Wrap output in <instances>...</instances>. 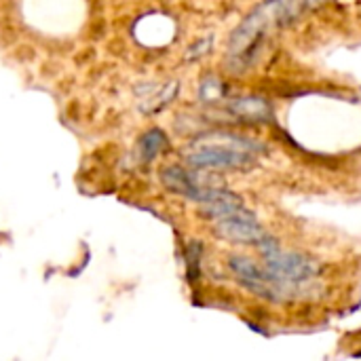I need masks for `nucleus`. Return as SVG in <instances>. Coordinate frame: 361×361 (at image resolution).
I'll list each match as a JSON object with an SVG mask.
<instances>
[{
    "label": "nucleus",
    "mask_w": 361,
    "mask_h": 361,
    "mask_svg": "<svg viewBox=\"0 0 361 361\" xmlns=\"http://www.w3.org/2000/svg\"><path fill=\"white\" fill-rule=\"evenodd\" d=\"M302 0H269L260 4L233 34L231 59L247 66L260 49V42L271 30L298 15Z\"/></svg>",
    "instance_id": "f257e3e1"
},
{
    "label": "nucleus",
    "mask_w": 361,
    "mask_h": 361,
    "mask_svg": "<svg viewBox=\"0 0 361 361\" xmlns=\"http://www.w3.org/2000/svg\"><path fill=\"white\" fill-rule=\"evenodd\" d=\"M258 144L237 135H216L195 142L186 150V159L199 169H245L254 163Z\"/></svg>",
    "instance_id": "f03ea898"
},
{
    "label": "nucleus",
    "mask_w": 361,
    "mask_h": 361,
    "mask_svg": "<svg viewBox=\"0 0 361 361\" xmlns=\"http://www.w3.org/2000/svg\"><path fill=\"white\" fill-rule=\"evenodd\" d=\"M258 245H260V252H262V256L267 260L269 273L277 281H281L286 288H290L294 294L305 283L313 281V277L319 273V267L311 258L294 254V252H283L279 247V243H275L269 237H264Z\"/></svg>",
    "instance_id": "7ed1b4c3"
},
{
    "label": "nucleus",
    "mask_w": 361,
    "mask_h": 361,
    "mask_svg": "<svg viewBox=\"0 0 361 361\" xmlns=\"http://www.w3.org/2000/svg\"><path fill=\"white\" fill-rule=\"evenodd\" d=\"M231 271L237 275V279L252 290L254 294L267 298V300H275V302H283L288 298H294V292L290 288H286L281 281H277L269 269H260L256 262H252L250 258H231Z\"/></svg>",
    "instance_id": "20e7f679"
},
{
    "label": "nucleus",
    "mask_w": 361,
    "mask_h": 361,
    "mask_svg": "<svg viewBox=\"0 0 361 361\" xmlns=\"http://www.w3.org/2000/svg\"><path fill=\"white\" fill-rule=\"evenodd\" d=\"M220 237L233 241V243H260L267 235L256 220V216L245 209V205L233 209L231 214L216 220Z\"/></svg>",
    "instance_id": "39448f33"
},
{
    "label": "nucleus",
    "mask_w": 361,
    "mask_h": 361,
    "mask_svg": "<svg viewBox=\"0 0 361 361\" xmlns=\"http://www.w3.org/2000/svg\"><path fill=\"white\" fill-rule=\"evenodd\" d=\"M163 182H165V186L171 192H178L182 197H188V199H192L197 203L201 201V195L205 190V186H201L192 178V173L184 171L182 167H167V169H163Z\"/></svg>",
    "instance_id": "423d86ee"
},
{
    "label": "nucleus",
    "mask_w": 361,
    "mask_h": 361,
    "mask_svg": "<svg viewBox=\"0 0 361 361\" xmlns=\"http://www.w3.org/2000/svg\"><path fill=\"white\" fill-rule=\"evenodd\" d=\"M228 110L239 116L241 121H267L271 114V108L267 102L262 99H254V97H241L228 104Z\"/></svg>",
    "instance_id": "0eeeda50"
},
{
    "label": "nucleus",
    "mask_w": 361,
    "mask_h": 361,
    "mask_svg": "<svg viewBox=\"0 0 361 361\" xmlns=\"http://www.w3.org/2000/svg\"><path fill=\"white\" fill-rule=\"evenodd\" d=\"M165 144H167V140H165V135H163L159 129L148 131V133L142 135V140L137 142L140 159H142V161H152V159L165 148Z\"/></svg>",
    "instance_id": "6e6552de"
}]
</instances>
